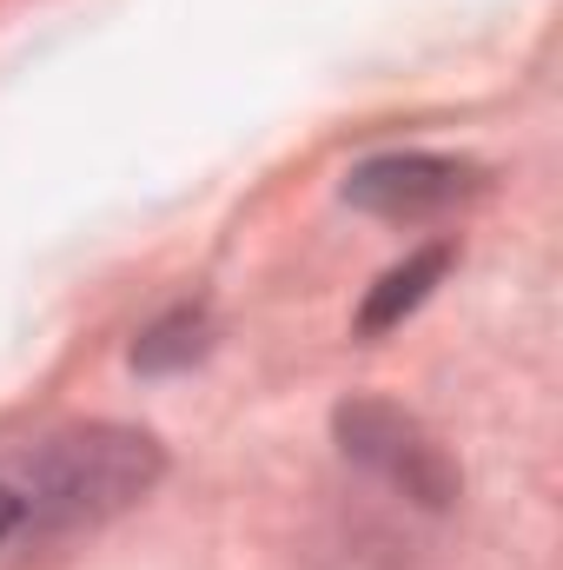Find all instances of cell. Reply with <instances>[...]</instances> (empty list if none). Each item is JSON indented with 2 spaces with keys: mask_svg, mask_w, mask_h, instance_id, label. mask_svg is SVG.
Listing matches in <instances>:
<instances>
[{
  "mask_svg": "<svg viewBox=\"0 0 563 570\" xmlns=\"http://www.w3.org/2000/svg\"><path fill=\"white\" fill-rule=\"evenodd\" d=\"M152 478H159V444L146 431L87 425L47 438L33 451V484L20 498L27 511H47V518H100V511L146 498Z\"/></svg>",
  "mask_w": 563,
  "mask_h": 570,
  "instance_id": "cell-1",
  "label": "cell"
},
{
  "mask_svg": "<svg viewBox=\"0 0 563 570\" xmlns=\"http://www.w3.org/2000/svg\"><path fill=\"white\" fill-rule=\"evenodd\" d=\"M338 444H345V458L372 464L385 484H398V491L418 498V504H451V498H457V464L444 458V444H437L412 412H398V405H385V399H352V405H338Z\"/></svg>",
  "mask_w": 563,
  "mask_h": 570,
  "instance_id": "cell-2",
  "label": "cell"
},
{
  "mask_svg": "<svg viewBox=\"0 0 563 570\" xmlns=\"http://www.w3.org/2000/svg\"><path fill=\"white\" fill-rule=\"evenodd\" d=\"M477 186V173L464 159H437V153H385V159H365L352 179H345V199L378 213V219H431L444 213L451 199H464Z\"/></svg>",
  "mask_w": 563,
  "mask_h": 570,
  "instance_id": "cell-3",
  "label": "cell"
},
{
  "mask_svg": "<svg viewBox=\"0 0 563 570\" xmlns=\"http://www.w3.org/2000/svg\"><path fill=\"white\" fill-rule=\"evenodd\" d=\"M451 273V246H424V253H412L405 266H392L385 279L365 292V312H358V332L372 338V332H392L405 312H418L424 298H431V285Z\"/></svg>",
  "mask_w": 563,
  "mask_h": 570,
  "instance_id": "cell-4",
  "label": "cell"
},
{
  "mask_svg": "<svg viewBox=\"0 0 563 570\" xmlns=\"http://www.w3.org/2000/svg\"><path fill=\"white\" fill-rule=\"evenodd\" d=\"M199 352H206V312L199 305H179V312H166L140 345H134V365L140 372H172V365H192Z\"/></svg>",
  "mask_w": 563,
  "mask_h": 570,
  "instance_id": "cell-5",
  "label": "cell"
},
{
  "mask_svg": "<svg viewBox=\"0 0 563 570\" xmlns=\"http://www.w3.org/2000/svg\"><path fill=\"white\" fill-rule=\"evenodd\" d=\"M20 524H27V498H20L13 484H0V544H7Z\"/></svg>",
  "mask_w": 563,
  "mask_h": 570,
  "instance_id": "cell-6",
  "label": "cell"
}]
</instances>
